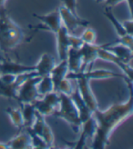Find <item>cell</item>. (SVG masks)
Returning a JSON list of instances; mask_svg holds the SVG:
<instances>
[{
	"label": "cell",
	"mask_w": 133,
	"mask_h": 149,
	"mask_svg": "<svg viewBox=\"0 0 133 149\" xmlns=\"http://www.w3.org/2000/svg\"><path fill=\"white\" fill-rule=\"evenodd\" d=\"M68 73H69V66H68L66 59L60 61L58 64H56L54 68L50 72V77L52 78L53 84H54V90L56 86L58 85V83L66 77Z\"/></svg>",
	"instance_id": "20"
},
{
	"label": "cell",
	"mask_w": 133,
	"mask_h": 149,
	"mask_svg": "<svg viewBox=\"0 0 133 149\" xmlns=\"http://www.w3.org/2000/svg\"><path fill=\"white\" fill-rule=\"evenodd\" d=\"M56 60L54 56L48 53H44L40 56L38 62L35 65V71L38 77H44L50 74V72L56 65Z\"/></svg>",
	"instance_id": "17"
},
{
	"label": "cell",
	"mask_w": 133,
	"mask_h": 149,
	"mask_svg": "<svg viewBox=\"0 0 133 149\" xmlns=\"http://www.w3.org/2000/svg\"><path fill=\"white\" fill-rule=\"evenodd\" d=\"M96 128H97V124H96L95 118L90 116L85 122L82 123L80 127V136L78 138L77 141L75 142H69V141H66V145H69V146L73 148H84L87 146V141L88 140H92Z\"/></svg>",
	"instance_id": "9"
},
{
	"label": "cell",
	"mask_w": 133,
	"mask_h": 149,
	"mask_svg": "<svg viewBox=\"0 0 133 149\" xmlns=\"http://www.w3.org/2000/svg\"><path fill=\"white\" fill-rule=\"evenodd\" d=\"M73 90H74V87L71 84L70 79L65 77L64 79H62L60 82V83H58V85L56 86L54 91H56L57 93H62L65 95H70L72 94Z\"/></svg>",
	"instance_id": "26"
},
{
	"label": "cell",
	"mask_w": 133,
	"mask_h": 149,
	"mask_svg": "<svg viewBox=\"0 0 133 149\" xmlns=\"http://www.w3.org/2000/svg\"><path fill=\"white\" fill-rule=\"evenodd\" d=\"M58 10H60L62 25L68 29L70 34H73L80 26L87 27L90 25V21L81 18L78 14L73 13L64 6L58 7Z\"/></svg>",
	"instance_id": "8"
},
{
	"label": "cell",
	"mask_w": 133,
	"mask_h": 149,
	"mask_svg": "<svg viewBox=\"0 0 133 149\" xmlns=\"http://www.w3.org/2000/svg\"><path fill=\"white\" fill-rule=\"evenodd\" d=\"M130 1L131 0H104V5L105 7H108V8H112V7L116 6L117 5H119L120 3L122 2H126L129 5L130 10Z\"/></svg>",
	"instance_id": "30"
},
{
	"label": "cell",
	"mask_w": 133,
	"mask_h": 149,
	"mask_svg": "<svg viewBox=\"0 0 133 149\" xmlns=\"http://www.w3.org/2000/svg\"><path fill=\"white\" fill-rule=\"evenodd\" d=\"M60 93L52 91L46 94L45 95L40 96L34 102H32V104L36 110L46 117L48 116H51L53 114V112L57 109L58 106H60Z\"/></svg>",
	"instance_id": "7"
},
{
	"label": "cell",
	"mask_w": 133,
	"mask_h": 149,
	"mask_svg": "<svg viewBox=\"0 0 133 149\" xmlns=\"http://www.w3.org/2000/svg\"><path fill=\"white\" fill-rule=\"evenodd\" d=\"M70 96H71V98H72L74 104H75V106L78 111V115H79V118H80L81 123L85 122L87 119H88L90 116H92L93 111L88 107L86 102L82 98V96H81L78 87H76V89H74L72 94L70 95Z\"/></svg>",
	"instance_id": "16"
},
{
	"label": "cell",
	"mask_w": 133,
	"mask_h": 149,
	"mask_svg": "<svg viewBox=\"0 0 133 149\" xmlns=\"http://www.w3.org/2000/svg\"><path fill=\"white\" fill-rule=\"evenodd\" d=\"M6 113L9 116L12 124L18 128V130H21L24 128V119L22 116L20 108H14V107H7L6 109Z\"/></svg>",
	"instance_id": "25"
},
{
	"label": "cell",
	"mask_w": 133,
	"mask_h": 149,
	"mask_svg": "<svg viewBox=\"0 0 133 149\" xmlns=\"http://www.w3.org/2000/svg\"><path fill=\"white\" fill-rule=\"evenodd\" d=\"M60 106H58L57 109H56L53 112L52 115L60 119H63L64 121H66L71 126L74 132L78 133L82 123L80 121L78 111L75 106V104H74L70 95L62 93H60Z\"/></svg>",
	"instance_id": "3"
},
{
	"label": "cell",
	"mask_w": 133,
	"mask_h": 149,
	"mask_svg": "<svg viewBox=\"0 0 133 149\" xmlns=\"http://www.w3.org/2000/svg\"><path fill=\"white\" fill-rule=\"evenodd\" d=\"M102 46L103 45L83 43L79 48L81 56H82V65H81L80 72L86 71L88 66H91L94 64V62L98 59V51Z\"/></svg>",
	"instance_id": "14"
},
{
	"label": "cell",
	"mask_w": 133,
	"mask_h": 149,
	"mask_svg": "<svg viewBox=\"0 0 133 149\" xmlns=\"http://www.w3.org/2000/svg\"><path fill=\"white\" fill-rule=\"evenodd\" d=\"M66 78H69L70 80H77V87L78 88L79 93L82 96V98L86 102L88 107H90L93 112L99 108L98 101L97 98L95 97V95L93 94L90 82V80L88 79L87 77L81 76L78 73H71L69 72L66 76Z\"/></svg>",
	"instance_id": "4"
},
{
	"label": "cell",
	"mask_w": 133,
	"mask_h": 149,
	"mask_svg": "<svg viewBox=\"0 0 133 149\" xmlns=\"http://www.w3.org/2000/svg\"><path fill=\"white\" fill-rule=\"evenodd\" d=\"M62 2V6L66 7L68 9L72 11L73 13L78 14L77 12V0H60Z\"/></svg>",
	"instance_id": "31"
},
{
	"label": "cell",
	"mask_w": 133,
	"mask_h": 149,
	"mask_svg": "<svg viewBox=\"0 0 133 149\" xmlns=\"http://www.w3.org/2000/svg\"><path fill=\"white\" fill-rule=\"evenodd\" d=\"M69 32L68 31L63 25L60 27V29L55 33L57 39V52L58 60H65L68 56V51L70 47L69 43Z\"/></svg>",
	"instance_id": "15"
},
{
	"label": "cell",
	"mask_w": 133,
	"mask_h": 149,
	"mask_svg": "<svg viewBox=\"0 0 133 149\" xmlns=\"http://www.w3.org/2000/svg\"><path fill=\"white\" fill-rule=\"evenodd\" d=\"M33 17H35L36 19H38L40 21L39 25L29 26V28L34 29L35 31H38V30L46 31L47 30V31H50L55 34L58 29H60V27L62 26L61 17H60L58 7L46 15L33 14Z\"/></svg>",
	"instance_id": "5"
},
{
	"label": "cell",
	"mask_w": 133,
	"mask_h": 149,
	"mask_svg": "<svg viewBox=\"0 0 133 149\" xmlns=\"http://www.w3.org/2000/svg\"><path fill=\"white\" fill-rule=\"evenodd\" d=\"M19 105L24 119V127H30L36 118V108L32 103H19Z\"/></svg>",
	"instance_id": "22"
},
{
	"label": "cell",
	"mask_w": 133,
	"mask_h": 149,
	"mask_svg": "<svg viewBox=\"0 0 133 149\" xmlns=\"http://www.w3.org/2000/svg\"><path fill=\"white\" fill-rule=\"evenodd\" d=\"M8 148L15 149H25V148H32L31 138L29 136L28 133H23L20 135L13 137L8 142H6Z\"/></svg>",
	"instance_id": "21"
},
{
	"label": "cell",
	"mask_w": 133,
	"mask_h": 149,
	"mask_svg": "<svg viewBox=\"0 0 133 149\" xmlns=\"http://www.w3.org/2000/svg\"><path fill=\"white\" fill-rule=\"evenodd\" d=\"M6 2V0H0V8L3 6H5V4Z\"/></svg>",
	"instance_id": "34"
},
{
	"label": "cell",
	"mask_w": 133,
	"mask_h": 149,
	"mask_svg": "<svg viewBox=\"0 0 133 149\" xmlns=\"http://www.w3.org/2000/svg\"><path fill=\"white\" fill-rule=\"evenodd\" d=\"M26 130L31 138L32 148H49L48 144L45 142V141H44L40 136H38V135H36V134H35L30 128L27 127V128H26Z\"/></svg>",
	"instance_id": "27"
},
{
	"label": "cell",
	"mask_w": 133,
	"mask_h": 149,
	"mask_svg": "<svg viewBox=\"0 0 133 149\" xmlns=\"http://www.w3.org/2000/svg\"><path fill=\"white\" fill-rule=\"evenodd\" d=\"M105 48L109 52H111L118 58H120L121 61L125 63L130 64V62L132 61V57H133L132 48L127 46H124L122 44H115L112 45V46L105 47Z\"/></svg>",
	"instance_id": "18"
},
{
	"label": "cell",
	"mask_w": 133,
	"mask_h": 149,
	"mask_svg": "<svg viewBox=\"0 0 133 149\" xmlns=\"http://www.w3.org/2000/svg\"><path fill=\"white\" fill-rule=\"evenodd\" d=\"M95 2L97 4H102L103 2H104V0H95Z\"/></svg>",
	"instance_id": "35"
},
{
	"label": "cell",
	"mask_w": 133,
	"mask_h": 149,
	"mask_svg": "<svg viewBox=\"0 0 133 149\" xmlns=\"http://www.w3.org/2000/svg\"><path fill=\"white\" fill-rule=\"evenodd\" d=\"M41 77H31L22 83L17 92L16 100L18 103H32L40 97L36 86Z\"/></svg>",
	"instance_id": "6"
},
{
	"label": "cell",
	"mask_w": 133,
	"mask_h": 149,
	"mask_svg": "<svg viewBox=\"0 0 133 149\" xmlns=\"http://www.w3.org/2000/svg\"><path fill=\"white\" fill-rule=\"evenodd\" d=\"M81 40L83 41V43L87 44H95L96 39H97V33L94 30L93 28L87 26V28L83 31L82 35L80 36Z\"/></svg>",
	"instance_id": "28"
},
{
	"label": "cell",
	"mask_w": 133,
	"mask_h": 149,
	"mask_svg": "<svg viewBox=\"0 0 133 149\" xmlns=\"http://www.w3.org/2000/svg\"><path fill=\"white\" fill-rule=\"evenodd\" d=\"M103 14H104V16L108 19V21L110 22V23L112 24L115 31L117 33V35L119 36V37L120 36H123L125 35H127V32L126 30L124 29L123 26H122V23H120V22L119 21V19H118L115 16L114 14L111 12V10H110V8H108V7H105L104 11H103ZM130 35V34H129Z\"/></svg>",
	"instance_id": "24"
},
{
	"label": "cell",
	"mask_w": 133,
	"mask_h": 149,
	"mask_svg": "<svg viewBox=\"0 0 133 149\" xmlns=\"http://www.w3.org/2000/svg\"><path fill=\"white\" fill-rule=\"evenodd\" d=\"M30 128L35 134L40 136L48 144V147H52L54 145V135L45 120V116H42L36 110V118Z\"/></svg>",
	"instance_id": "10"
},
{
	"label": "cell",
	"mask_w": 133,
	"mask_h": 149,
	"mask_svg": "<svg viewBox=\"0 0 133 149\" xmlns=\"http://www.w3.org/2000/svg\"><path fill=\"white\" fill-rule=\"evenodd\" d=\"M35 70V65H22L18 62L12 60L9 57H2L0 56V74H18L31 72Z\"/></svg>",
	"instance_id": "12"
},
{
	"label": "cell",
	"mask_w": 133,
	"mask_h": 149,
	"mask_svg": "<svg viewBox=\"0 0 133 149\" xmlns=\"http://www.w3.org/2000/svg\"><path fill=\"white\" fill-rule=\"evenodd\" d=\"M128 84L130 96L123 103H116L106 110L97 108L93 112V117L96 120L97 128L91 140L90 147L93 149H103L109 144V137L114 129L131 116L133 112L132 96V80L126 79Z\"/></svg>",
	"instance_id": "1"
},
{
	"label": "cell",
	"mask_w": 133,
	"mask_h": 149,
	"mask_svg": "<svg viewBox=\"0 0 133 149\" xmlns=\"http://www.w3.org/2000/svg\"><path fill=\"white\" fill-rule=\"evenodd\" d=\"M6 148H8L6 143H1V142H0V149H6Z\"/></svg>",
	"instance_id": "33"
},
{
	"label": "cell",
	"mask_w": 133,
	"mask_h": 149,
	"mask_svg": "<svg viewBox=\"0 0 133 149\" xmlns=\"http://www.w3.org/2000/svg\"><path fill=\"white\" fill-rule=\"evenodd\" d=\"M108 46H111V42L110 43H107L104 44L103 46L99 49L98 51V59H101V60H104L107 62H110L114 65H116L117 66L123 71L124 74L126 76V77L130 80H132V68L130 64H127L123 61H121L120 58H118L114 54H112L111 52H109L108 50H107L105 48V47Z\"/></svg>",
	"instance_id": "11"
},
{
	"label": "cell",
	"mask_w": 133,
	"mask_h": 149,
	"mask_svg": "<svg viewBox=\"0 0 133 149\" xmlns=\"http://www.w3.org/2000/svg\"><path fill=\"white\" fill-rule=\"evenodd\" d=\"M38 77V74H36V72L35 70L31 71V72L18 74L17 77V81L12 84L5 83V82H3L1 79H0V95L5 96V97H7V98L16 99L17 92H18V89L19 86L23 83L26 79H27L28 77Z\"/></svg>",
	"instance_id": "13"
},
{
	"label": "cell",
	"mask_w": 133,
	"mask_h": 149,
	"mask_svg": "<svg viewBox=\"0 0 133 149\" xmlns=\"http://www.w3.org/2000/svg\"><path fill=\"white\" fill-rule=\"evenodd\" d=\"M122 26L124 27V29L126 30L127 34L132 35V28H133V21L132 19H128V20H125L124 22H122Z\"/></svg>",
	"instance_id": "32"
},
{
	"label": "cell",
	"mask_w": 133,
	"mask_h": 149,
	"mask_svg": "<svg viewBox=\"0 0 133 149\" xmlns=\"http://www.w3.org/2000/svg\"><path fill=\"white\" fill-rule=\"evenodd\" d=\"M69 43H70V47L73 48H80L81 46L83 45V41L81 40L80 37L74 36L73 34H69Z\"/></svg>",
	"instance_id": "29"
},
{
	"label": "cell",
	"mask_w": 133,
	"mask_h": 149,
	"mask_svg": "<svg viewBox=\"0 0 133 149\" xmlns=\"http://www.w3.org/2000/svg\"><path fill=\"white\" fill-rule=\"evenodd\" d=\"M66 62H68L69 72L71 73H78L81 71V65H82V56L79 48L69 47L66 56Z\"/></svg>",
	"instance_id": "19"
},
{
	"label": "cell",
	"mask_w": 133,
	"mask_h": 149,
	"mask_svg": "<svg viewBox=\"0 0 133 149\" xmlns=\"http://www.w3.org/2000/svg\"><path fill=\"white\" fill-rule=\"evenodd\" d=\"M22 28L9 16L6 6L0 8V50L10 53L24 41Z\"/></svg>",
	"instance_id": "2"
},
{
	"label": "cell",
	"mask_w": 133,
	"mask_h": 149,
	"mask_svg": "<svg viewBox=\"0 0 133 149\" xmlns=\"http://www.w3.org/2000/svg\"><path fill=\"white\" fill-rule=\"evenodd\" d=\"M36 89H38L39 96H43L49 92L54 91V84L50 74L40 77L38 86H36Z\"/></svg>",
	"instance_id": "23"
}]
</instances>
